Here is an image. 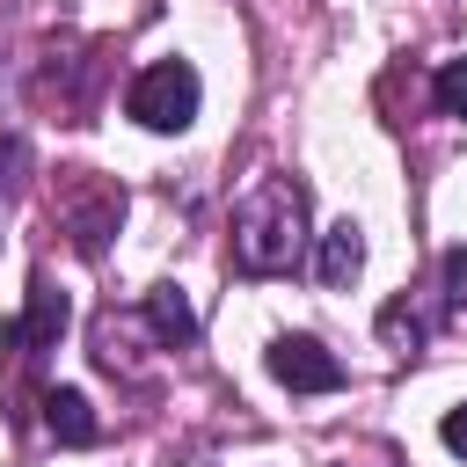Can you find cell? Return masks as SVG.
Returning a JSON list of instances; mask_svg holds the SVG:
<instances>
[{"instance_id":"6da1fadb","label":"cell","mask_w":467,"mask_h":467,"mask_svg":"<svg viewBox=\"0 0 467 467\" xmlns=\"http://www.w3.org/2000/svg\"><path fill=\"white\" fill-rule=\"evenodd\" d=\"M306 248V190L292 175H270L248 190V204L234 212V263L248 277H277L292 270Z\"/></svg>"},{"instance_id":"7a4b0ae2","label":"cell","mask_w":467,"mask_h":467,"mask_svg":"<svg viewBox=\"0 0 467 467\" xmlns=\"http://www.w3.org/2000/svg\"><path fill=\"white\" fill-rule=\"evenodd\" d=\"M197 102H204V80H197L190 58H153V66L131 80V95H124L131 124H146V131H190Z\"/></svg>"},{"instance_id":"3957f363","label":"cell","mask_w":467,"mask_h":467,"mask_svg":"<svg viewBox=\"0 0 467 467\" xmlns=\"http://www.w3.org/2000/svg\"><path fill=\"white\" fill-rule=\"evenodd\" d=\"M58 219H66V234H73V248H80V255H102V248H109V234L124 226V190H117V182H102V175H73V182H66V197H58Z\"/></svg>"},{"instance_id":"277c9868","label":"cell","mask_w":467,"mask_h":467,"mask_svg":"<svg viewBox=\"0 0 467 467\" xmlns=\"http://www.w3.org/2000/svg\"><path fill=\"white\" fill-rule=\"evenodd\" d=\"M270 379L292 387V394H336L343 387V358L321 350L314 336H277L270 343Z\"/></svg>"},{"instance_id":"5b68a950","label":"cell","mask_w":467,"mask_h":467,"mask_svg":"<svg viewBox=\"0 0 467 467\" xmlns=\"http://www.w3.org/2000/svg\"><path fill=\"white\" fill-rule=\"evenodd\" d=\"M66 321H73V306H66V292H58L51 277H36V285H29V306H22V321H7V343H29V350H51V343L66 336Z\"/></svg>"},{"instance_id":"8992f818","label":"cell","mask_w":467,"mask_h":467,"mask_svg":"<svg viewBox=\"0 0 467 467\" xmlns=\"http://www.w3.org/2000/svg\"><path fill=\"white\" fill-rule=\"evenodd\" d=\"M314 270H321V285H328V292H343V285L365 270V234H358L350 219H336V226L321 234V248H314Z\"/></svg>"},{"instance_id":"52a82bcc","label":"cell","mask_w":467,"mask_h":467,"mask_svg":"<svg viewBox=\"0 0 467 467\" xmlns=\"http://www.w3.org/2000/svg\"><path fill=\"white\" fill-rule=\"evenodd\" d=\"M146 328H153V343H161V350L197 343V314H190L182 285H153V292H146Z\"/></svg>"},{"instance_id":"ba28073f","label":"cell","mask_w":467,"mask_h":467,"mask_svg":"<svg viewBox=\"0 0 467 467\" xmlns=\"http://www.w3.org/2000/svg\"><path fill=\"white\" fill-rule=\"evenodd\" d=\"M44 431H51L58 445H95L102 423H95V401H88L80 387H51V394H44Z\"/></svg>"},{"instance_id":"9c48e42d","label":"cell","mask_w":467,"mask_h":467,"mask_svg":"<svg viewBox=\"0 0 467 467\" xmlns=\"http://www.w3.org/2000/svg\"><path fill=\"white\" fill-rule=\"evenodd\" d=\"M379 336H387V350H401V358H409V350H423V336H431V328H423V314H416L409 299H394V306H379Z\"/></svg>"},{"instance_id":"30bf717a","label":"cell","mask_w":467,"mask_h":467,"mask_svg":"<svg viewBox=\"0 0 467 467\" xmlns=\"http://www.w3.org/2000/svg\"><path fill=\"white\" fill-rule=\"evenodd\" d=\"M431 102H438V117H467V58H445V66H438Z\"/></svg>"},{"instance_id":"8fae6325","label":"cell","mask_w":467,"mask_h":467,"mask_svg":"<svg viewBox=\"0 0 467 467\" xmlns=\"http://www.w3.org/2000/svg\"><path fill=\"white\" fill-rule=\"evenodd\" d=\"M22 175H29V146L22 139H0V204L22 190Z\"/></svg>"},{"instance_id":"7c38bea8","label":"cell","mask_w":467,"mask_h":467,"mask_svg":"<svg viewBox=\"0 0 467 467\" xmlns=\"http://www.w3.org/2000/svg\"><path fill=\"white\" fill-rule=\"evenodd\" d=\"M438 270H445V299H452V306H467V248H445V263H438Z\"/></svg>"},{"instance_id":"4fadbf2b","label":"cell","mask_w":467,"mask_h":467,"mask_svg":"<svg viewBox=\"0 0 467 467\" xmlns=\"http://www.w3.org/2000/svg\"><path fill=\"white\" fill-rule=\"evenodd\" d=\"M438 438H445V452H460V460H467V401H460V409H445Z\"/></svg>"}]
</instances>
